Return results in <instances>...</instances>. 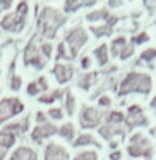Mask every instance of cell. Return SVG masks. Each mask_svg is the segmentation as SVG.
Returning a JSON list of instances; mask_svg holds the SVG:
<instances>
[{
    "mask_svg": "<svg viewBox=\"0 0 156 160\" xmlns=\"http://www.w3.org/2000/svg\"><path fill=\"white\" fill-rule=\"evenodd\" d=\"M65 21L67 18L64 12L57 11L53 7H43L41 12L38 14V21H36V24H38V33L36 35L40 38H46V40L55 38L59 29L65 24Z\"/></svg>",
    "mask_w": 156,
    "mask_h": 160,
    "instance_id": "6da1fadb",
    "label": "cell"
},
{
    "mask_svg": "<svg viewBox=\"0 0 156 160\" xmlns=\"http://www.w3.org/2000/svg\"><path fill=\"white\" fill-rule=\"evenodd\" d=\"M153 90V79L146 72H129L118 86V97H125L130 93L148 95Z\"/></svg>",
    "mask_w": 156,
    "mask_h": 160,
    "instance_id": "7a4b0ae2",
    "label": "cell"
},
{
    "mask_svg": "<svg viewBox=\"0 0 156 160\" xmlns=\"http://www.w3.org/2000/svg\"><path fill=\"white\" fill-rule=\"evenodd\" d=\"M28 14H29V4L28 0H21L17 4L14 12H9L0 19V28L7 33H21L24 31L28 24Z\"/></svg>",
    "mask_w": 156,
    "mask_h": 160,
    "instance_id": "3957f363",
    "label": "cell"
},
{
    "mask_svg": "<svg viewBox=\"0 0 156 160\" xmlns=\"http://www.w3.org/2000/svg\"><path fill=\"white\" fill-rule=\"evenodd\" d=\"M22 62H24V66H31L38 71L45 69L48 60L43 57L41 50H40V36L38 35H33L31 40L28 42L24 52H22Z\"/></svg>",
    "mask_w": 156,
    "mask_h": 160,
    "instance_id": "277c9868",
    "label": "cell"
},
{
    "mask_svg": "<svg viewBox=\"0 0 156 160\" xmlns=\"http://www.w3.org/2000/svg\"><path fill=\"white\" fill-rule=\"evenodd\" d=\"M153 153H154L153 152V145L146 136H142L141 132H134V134L130 136V143H129V146H127V155L130 157V158H139V157H142V158H146V160H151Z\"/></svg>",
    "mask_w": 156,
    "mask_h": 160,
    "instance_id": "5b68a950",
    "label": "cell"
},
{
    "mask_svg": "<svg viewBox=\"0 0 156 160\" xmlns=\"http://www.w3.org/2000/svg\"><path fill=\"white\" fill-rule=\"evenodd\" d=\"M64 43H65L67 50H69L70 59H76L77 53H79V50L87 43V31L83 28V26H76V28L69 29V31L65 33Z\"/></svg>",
    "mask_w": 156,
    "mask_h": 160,
    "instance_id": "8992f818",
    "label": "cell"
},
{
    "mask_svg": "<svg viewBox=\"0 0 156 160\" xmlns=\"http://www.w3.org/2000/svg\"><path fill=\"white\" fill-rule=\"evenodd\" d=\"M103 119H105V112H101L100 108L93 107V105H84L79 110V124L84 129L100 128Z\"/></svg>",
    "mask_w": 156,
    "mask_h": 160,
    "instance_id": "52a82bcc",
    "label": "cell"
},
{
    "mask_svg": "<svg viewBox=\"0 0 156 160\" xmlns=\"http://www.w3.org/2000/svg\"><path fill=\"white\" fill-rule=\"evenodd\" d=\"M22 112H24V103L19 98L7 97L4 100H0V124H5L12 117L22 114Z\"/></svg>",
    "mask_w": 156,
    "mask_h": 160,
    "instance_id": "ba28073f",
    "label": "cell"
},
{
    "mask_svg": "<svg viewBox=\"0 0 156 160\" xmlns=\"http://www.w3.org/2000/svg\"><path fill=\"white\" fill-rule=\"evenodd\" d=\"M124 124L127 129H135V128H146L149 124L148 117L144 115L141 105H130L127 108V114L124 115Z\"/></svg>",
    "mask_w": 156,
    "mask_h": 160,
    "instance_id": "9c48e42d",
    "label": "cell"
},
{
    "mask_svg": "<svg viewBox=\"0 0 156 160\" xmlns=\"http://www.w3.org/2000/svg\"><path fill=\"white\" fill-rule=\"evenodd\" d=\"M57 131H59V128H57L53 122L46 121V122H43V124H36L35 128H33V131H31V139H33L35 143H38V145H41L45 139L55 136Z\"/></svg>",
    "mask_w": 156,
    "mask_h": 160,
    "instance_id": "30bf717a",
    "label": "cell"
},
{
    "mask_svg": "<svg viewBox=\"0 0 156 160\" xmlns=\"http://www.w3.org/2000/svg\"><path fill=\"white\" fill-rule=\"evenodd\" d=\"M74 72H76V69H74L72 64H64V62H57L52 69V74L55 76V79L59 84L69 83L74 78Z\"/></svg>",
    "mask_w": 156,
    "mask_h": 160,
    "instance_id": "8fae6325",
    "label": "cell"
},
{
    "mask_svg": "<svg viewBox=\"0 0 156 160\" xmlns=\"http://www.w3.org/2000/svg\"><path fill=\"white\" fill-rule=\"evenodd\" d=\"M43 160H69V152L59 143H48L45 146Z\"/></svg>",
    "mask_w": 156,
    "mask_h": 160,
    "instance_id": "7c38bea8",
    "label": "cell"
},
{
    "mask_svg": "<svg viewBox=\"0 0 156 160\" xmlns=\"http://www.w3.org/2000/svg\"><path fill=\"white\" fill-rule=\"evenodd\" d=\"M98 132H100L101 138H105L106 141H111L115 136H120V138H125V129L120 128V126H111V124H101L98 128Z\"/></svg>",
    "mask_w": 156,
    "mask_h": 160,
    "instance_id": "4fadbf2b",
    "label": "cell"
},
{
    "mask_svg": "<svg viewBox=\"0 0 156 160\" xmlns=\"http://www.w3.org/2000/svg\"><path fill=\"white\" fill-rule=\"evenodd\" d=\"M9 160H38V153L29 146H17L9 157Z\"/></svg>",
    "mask_w": 156,
    "mask_h": 160,
    "instance_id": "5bb4252c",
    "label": "cell"
},
{
    "mask_svg": "<svg viewBox=\"0 0 156 160\" xmlns=\"http://www.w3.org/2000/svg\"><path fill=\"white\" fill-rule=\"evenodd\" d=\"M96 146V148H101V143L96 141V138H94L93 134H89V132H83V134L76 136V139L72 141V146L74 148H81V146Z\"/></svg>",
    "mask_w": 156,
    "mask_h": 160,
    "instance_id": "9a60e30c",
    "label": "cell"
},
{
    "mask_svg": "<svg viewBox=\"0 0 156 160\" xmlns=\"http://www.w3.org/2000/svg\"><path fill=\"white\" fill-rule=\"evenodd\" d=\"M96 4V0H65L64 2V11L67 14L70 12H77L81 7H91Z\"/></svg>",
    "mask_w": 156,
    "mask_h": 160,
    "instance_id": "2e32d148",
    "label": "cell"
},
{
    "mask_svg": "<svg viewBox=\"0 0 156 160\" xmlns=\"http://www.w3.org/2000/svg\"><path fill=\"white\" fill-rule=\"evenodd\" d=\"M64 95H65V91L60 90V88H57V90L41 93V95H40V98H38V102H40V103H48L50 105V103H53V102H57V100H62Z\"/></svg>",
    "mask_w": 156,
    "mask_h": 160,
    "instance_id": "e0dca14e",
    "label": "cell"
},
{
    "mask_svg": "<svg viewBox=\"0 0 156 160\" xmlns=\"http://www.w3.org/2000/svg\"><path fill=\"white\" fill-rule=\"evenodd\" d=\"M57 134L62 136L65 141H70V143H72L74 139H76V126H74L72 122H64V124L59 128Z\"/></svg>",
    "mask_w": 156,
    "mask_h": 160,
    "instance_id": "ac0fdd59",
    "label": "cell"
},
{
    "mask_svg": "<svg viewBox=\"0 0 156 160\" xmlns=\"http://www.w3.org/2000/svg\"><path fill=\"white\" fill-rule=\"evenodd\" d=\"M96 78H98L96 72H83V74L79 76V79H77V86H79L81 90L87 91V90H89V88L94 84Z\"/></svg>",
    "mask_w": 156,
    "mask_h": 160,
    "instance_id": "d6986e66",
    "label": "cell"
},
{
    "mask_svg": "<svg viewBox=\"0 0 156 160\" xmlns=\"http://www.w3.org/2000/svg\"><path fill=\"white\" fill-rule=\"evenodd\" d=\"M16 139H17V136L14 134V132H9V131H0V146L5 150L12 148V146L16 145Z\"/></svg>",
    "mask_w": 156,
    "mask_h": 160,
    "instance_id": "ffe728a7",
    "label": "cell"
},
{
    "mask_svg": "<svg viewBox=\"0 0 156 160\" xmlns=\"http://www.w3.org/2000/svg\"><path fill=\"white\" fill-rule=\"evenodd\" d=\"M93 55L96 57V62L100 64L101 67L106 66V64H108V59H110V55H108V47H106V45H100L98 48L93 50Z\"/></svg>",
    "mask_w": 156,
    "mask_h": 160,
    "instance_id": "44dd1931",
    "label": "cell"
},
{
    "mask_svg": "<svg viewBox=\"0 0 156 160\" xmlns=\"http://www.w3.org/2000/svg\"><path fill=\"white\" fill-rule=\"evenodd\" d=\"M105 124H111V126H122L124 124V114L120 110H111L108 114H105Z\"/></svg>",
    "mask_w": 156,
    "mask_h": 160,
    "instance_id": "7402d4cb",
    "label": "cell"
},
{
    "mask_svg": "<svg viewBox=\"0 0 156 160\" xmlns=\"http://www.w3.org/2000/svg\"><path fill=\"white\" fill-rule=\"evenodd\" d=\"M91 31H93V35L96 36V38H103V36H108V35H111V31H113V26H110V24H96V26H91Z\"/></svg>",
    "mask_w": 156,
    "mask_h": 160,
    "instance_id": "603a6c76",
    "label": "cell"
},
{
    "mask_svg": "<svg viewBox=\"0 0 156 160\" xmlns=\"http://www.w3.org/2000/svg\"><path fill=\"white\" fill-rule=\"evenodd\" d=\"M64 107H65L67 115L76 114V97L70 91H65V95H64Z\"/></svg>",
    "mask_w": 156,
    "mask_h": 160,
    "instance_id": "cb8c5ba5",
    "label": "cell"
},
{
    "mask_svg": "<svg viewBox=\"0 0 156 160\" xmlns=\"http://www.w3.org/2000/svg\"><path fill=\"white\" fill-rule=\"evenodd\" d=\"M110 18V11H106V9H100V11H93V12H89V14L86 16V19L87 21H91V22H94V21H106V19Z\"/></svg>",
    "mask_w": 156,
    "mask_h": 160,
    "instance_id": "d4e9b609",
    "label": "cell"
},
{
    "mask_svg": "<svg viewBox=\"0 0 156 160\" xmlns=\"http://www.w3.org/2000/svg\"><path fill=\"white\" fill-rule=\"evenodd\" d=\"M127 45V40L124 38V36H118V38H115L113 42H111V48H110V52H111V55L113 57H118L120 55V52H122V48Z\"/></svg>",
    "mask_w": 156,
    "mask_h": 160,
    "instance_id": "484cf974",
    "label": "cell"
},
{
    "mask_svg": "<svg viewBox=\"0 0 156 160\" xmlns=\"http://www.w3.org/2000/svg\"><path fill=\"white\" fill-rule=\"evenodd\" d=\"M72 160H98V152L96 150H83Z\"/></svg>",
    "mask_w": 156,
    "mask_h": 160,
    "instance_id": "4316f807",
    "label": "cell"
},
{
    "mask_svg": "<svg viewBox=\"0 0 156 160\" xmlns=\"http://www.w3.org/2000/svg\"><path fill=\"white\" fill-rule=\"evenodd\" d=\"M46 115H48L52 121H62L65 114H64V110H62L60 107H52L48 112H46Z\"/></svg>",
    "mask_w": 156,
    "mask_h": 160,
    "instance_id": "83f0119b",
    "label": "cell"
},
{
    "mask_svg": "<svg viewBox=\"0 0 156 160\" xmlns=\"http://www.w3.org/2000/svg\"><path fill=\"white\" fill-rule=\"evenodd\" d=\"M55 59L57 60H62V59H67L69 60L70 59V55H69V50H67V47H65V43H59V47H57V55H55Z\"/></svg>",
    "mask_w": 156,
    "mask_h": 160,
    "instance_id": "f1b7e54d",
    "label": "cell"
},
{
    "mask_svg": "<svg viewBox=\"0 0 156 160\" xmlns=\"http://www.w3.org/2000/svg\"><path fill=\"white\" fill-rule=\"evenodd\" d=\"M40 50H41L43 57H45L46 60H50V59H52L53 47H52V43H50V42H41V43H40Z\"/></svg>",
    "mask_w": 156,
    "mask_h": 160,
    "instance_id": "f546056e",
    "label": "cell"
},
{
    "mask_svg": "<svg viewBox=\"0 0 156 160\" xmlns=\"http://www.w3.org/2000/svg\"><path fill=\"white\" fill-rule=\"evenodd\" d=\"M134 52H135V47L132 45V43H129V45H125L124 48H122V52H120V59L122 60H127V59H130L132 55H134Z\"/></svg>",
    "mask_w": 156,
    "mask_h": 160,
    "instance_id": "4dcf8cb0",
    "label": "cell"
},
{
    "mask_svg": "<svg viewBox=\"0 0 156 160\" xmlns=\"http://www.w3.org/2000/svg\"><path fill=\"white\" fill-rule=\"evenodd\" d=\"M9 86H11V90H12V91H19V90H21V86H22V78H21V76H17V74H12Z\"/></svg>",
    "mask_w": 156,
    "mask_h": 160,
    "instance_id": "1f68e13d",
    "label": "cell"
},
{
    "mask_svg": "<svg viewBox=\"0 0 156 160\" xmlns=\"http://www.w3.org/2000/svg\"><path fill=\"white\" fill-rule=\"evenodd\" d=\"M156 59V48H148L141 53V62H153Z\"/></svg>",
    "mask_w": 156,
    "mask_h": 160,
    "instance_id": "d6a6232c",
    "label": "cell"
},
{
    "mask_svg": "<svg viewBox=\"0 0 156 160\" xmlns=\"http://www.w3.org/2000/svg\"><path fill=\"white\" fill-rule=\"evenodd\" d=\"M26 93H28L29 97H38V95H41V91H40L36 81H31V83L28 84V88H26Z\"/></svg>",
    "mask_w": 156,
    "mask_h": 160,
    "instance_id": "836d02e7",
    "label": "cell"
},
{
    "mask_svg": "<svg viewBox=\"0 0 156 160\" xmlns=\"http://www.w3.org/2000/svg\"><path fill=\"white\" fill-rule=\"evenodd\" d=\"M149 40V35L148 33H139V35H135L134 38H132V45H142V43H146Z\"/></svg>",
    "mask_w": 156,
    "mask_h": 160,
    "instance_id": "e575fe53",
    "label": "cell"
},
{
    "mask_svg": "<svg viewBox=\"0 0 156 160\" xmlns=\"http://www.w3.org/2000/svg\"><path fill=\"white\" fill-rule=\"evenodd\" d=\"M36 84H38V88H40L41 93H46V91H48V81H46L45 76H40L38 79H36Z\"/></svg>",
    "mask_w": 156,
    "mask_h": 160,
    "instance_id": "d590c367",
    "label": "cell"
},
{
    "mask_svg": "<svg viewBox=\"0 0 156 160\" xmlns=\"http://www.w3.org/2000/svg\"><path fill=\"white\" fill-rule=\"evenodd\" d=\"M100 107H110L111 105V98L108 95H100V100H98Z\"/></svg>",
    "mask_w": 156,
    "mask_h": 160,
    "instance_id": "8d00e7d4",
    "label": "cell"
},
{
    "mask_svg": "<svg viewBox=\"0 0 156 160\" xmlns=\"http://www.w3.org/2000/svg\"><path fill=\"white\" fill-rule=\"evenodd\" d=\"M12 4H14V0H0V9H2V12L9 11L12 7Z\"/></svg>",
    "mask_w": 156,
    "mask_h": 160,
    "instance_id": "74e56055",
    "label": "cell"
},
{
    "mask_svg": "<svg viewBox=\"0 0 156 160\" xmlns=\"http://www.w3.org/2000/svg\"><path fill=\"white\" fill-rule=\"evenodd\" d=\"M46 121H48V115L45 112H36V124H43Z\"/></svg>",
    "mask_w": 156,
    "mask_h": 160,
    "instance_id": "f35d334b",
    "label": "cell"
},
{
    "mask_svg": "<svg viewBox=\"0 0 156 160\" xmlns=\"http://www.w3.org/2000/svg\"><path fill=\"white\" fill-rule=\"evenodd\" d=\"M122 158V152L120 150H111L110 152V160H120Z\"/></svg>",
    "mask_w": 156,
    "mask_h": 160,
    "instance_id": "ab89813d",
    "label": "cell"
},
{
    "mask_svg": "<svg viewBox=\"0 0 156 160\" xmlns=\"http://www.w3.org/2000/svg\"><path fill=\"white\" fill-rule=\"evenodd\" d=\"M81 67H83V69H89L91 67V59L89 57H83V59H81Z\"/></svg>",
    "mask_w": 156,
    "mask_h": 160,
    "instance_id": "60d3db41",
    "label": "cell"
},
{
    "mask_svg": "<svg viewBox=\"0 0 156 160\" xmlns=\"http://www.w3.org/2000/svg\"><path fill=\"white\" fill-rule=\"evenodd\" d=\"M144 5L149 11H156V0H144Z\"/></svg>",
    "mask_w": 156,
    "mask_h": 160,
    "instance_id": "b9f144b4",
    "label": "cell"
},
{
    "mask_svg": "<svg viewBox=\"0 0 156 160\" xmlns=\"http://www.w3.org/2000/svg\"><path fill=\"white\" fill-rule=\"evenodd\" d=\"M122 2H124V0H108V5H110L111 9H113V7H120Z\"/></svg>",
    "mask_w": 156,
    "mask_h": 160,
    "instance_id": "7bdbcfd3",
    "label": "cell"
},
{
    "mask_svg": "<svg viewBox=\"0 0 156 160\" xmlns=\"http://www.w3.org/2000/svg\"><path fill=\"white\" fill-rule=\"evenodd\" d=\"M5 155H7V150L0 146V160H5Z\"/></svg>",
    "mask_w": 156,
    "mask_h": 160,
    "instance_id": "ee69618b",
    "label": "cell"
},
{
    "mask_svg": "<svg viewBox=\"0 0 156 160\" xmlns=\"http://www.w3.org/2000/svg\"><path fill=\"white\" fill-rule=\"evenodd\" d=\"M117 146H118V141L111 139V141H110V148H111V150H117Z\"/></svg>",
    "mask_w": 156,
    "mask_h": 160,
    "instance_id": "f6af8a7d",
    "label": "cell"
},
{
    "mask_svg": "<svg viewBox=\"0 0 156 160\" xmlns=\"http://www.w3.org/2000/svg\"><path fill=\"white\" fill-rule=\"evenodd\" d=\"M149 107H151L153 110H154V114H156V97H154V98H153V100H151V103H149Z\"/></svg>",
    "mask_w": 156,
    "mask_h": 160,
    "instance_id": "bcb514c9",
    "label": "cell"
},
{
    "mask_svg": "<svg viewBox=\"0 0 156 160\" xmlns=\"http://www.w3.org/2000/svg\"><path fill=\"white\" fill-rule=\"evenodd\" d=\"M0 55H2V48H0Z\"/></svg>",
    "mask_w": 156,
    "mask_h": 160,
    "instance_id": "7dc6e473",
    "label": "cell"
},
{
    "mask_svg": "<svg viewBox=\"0 0 156 160\" xmlns=\"http://www.w3.org/2000/svg\"><path fill=\"white\" fill-rule=\"evenodd\" d=\"M0 16H2V9H0Z\"/></svg>",
    "mask_w": 156,
    "mask_h": 160,
    "instance_id": "c3c4849f",
    "label": "cell"
},
{
    "mask_svg": "<svg viewBox=\"0 0 156 160\" xmlns=\"http://www.w3.org/2000/svg\"><path fill=\"white\" fill-rule=\"evenodd\" d=\"M0 74H2V71H0Z\"/></svg>",
    "mask_w": 156,
    "mask_h": 160,
    "instance_id": "681fc988",
    "label": "cell"
}]
</instances>
